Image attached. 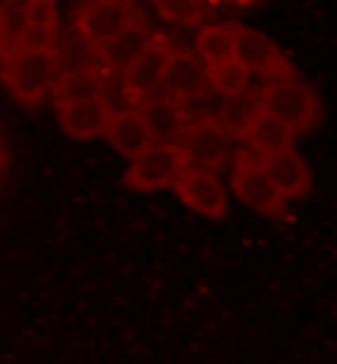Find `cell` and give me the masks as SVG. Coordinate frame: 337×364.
Wrapping results in <instances>:
<instances>
[{
  "label": "cell",
  "mask_w": 337,
  "mask_h": 364,
  "mask_svg": "<svg viewBox=\"0 0 337 364\" xmlns=\"http://www.w3.org/2000/svg\"><path fill=\"white\" fill-rule=\"evenodd\" d=\"M195 55L204 65H216L236 58V33L233 24H207L195 36Z\"/></svg>",
  "instance_id": "18"
},
{
  "label": "cell",
  "mask_w": 337,
  "mask_h": 364,
  "mask_svg": "<svg viewBox=\"0 0 337 364\" xmlns=\"http://www.w3.org/2000/svg\"><path fill=\"white\" fill-rule=\"evenodd\" d=\"M3 81L24 105L38 102L48 91H53L55 79L60 77V55L55 48L33 50V48L12 46L0 58Z\"/></svg>",
  "instance_id": "1"
},
{
  "label": "cell",
  "mask_w": 337,
  "mask_h": 364,
  "mask_svg": "<svg viewBox=\"0 0 337 364\" xmlns=\"http://www.w3.org/2000/svg\"><path fill=\"white\" fill-rule=\"evenodd\" d=\"M55 43H57V26H43V24H29V22H26L22 36L17 41V46L33 48V50L55 48Z\"/></svg>",
  "instance_id": "22"
},
{
  "label": "cell",
  "mask_w": 337,
  "mask_h": 364,
  "mask_svg": "<svg viewBox=\"0 0 337 364\" xmlns=\"http://www.w3.org/2000/svg\"><path fill=\"white\" fill-rule=\"evenodd\" d=\"M138 112L143 114V119H145L153 141L178 143L181 134L185 132V127L190 124V117L185 112L183 102L169 98V95L140 100Z\"/></svg>",
  "instance_id": "13"
},
{
  "label": "cell",
  "mask_w": 337,
  "mask_h": 364,
  "mask_svg": "<svg viewBox=\"0 0 337 364\" xmlns=\"http://www.w3.org/2000/svg\"><path fill=\"white\" fill-rule=\"evenodd\" d=\"M171 188L188 208L209 219H223L228 212V196H226L221 181L216 178L214 169L185 164L176 181L171 183Z\"/></svg>",
  "instance_id": "7"
},
{
  "label": "cell",
  "mask_w": 337,
  "mask_h": 364,
  "mask_svg": "<svg viewBox=\"0 0 337 364\" xmlns=\"http://www.w3.org/2000/svg\"><path fill=\"white\" fill-rule=\"evenodd\" d=\"M188 164L185 153L178 143L153 141L150 146L131 157V164L123 171V183L133 191H160L169 188Z\"/></svg>",
  "instance_id": "4"
},
{
  "label": "cell",
  "mask_w": 337,
  "mask_h": 364,
  "mask_svg": "<svg viewBox=\"0 0 337 364\" xmlns=\"http://www.w3.org/2000/svg\"><path fill=\"white\" fill-rule=\"evenodd\" d=\"M131 26H136L131 0H86L77 15V31L93 46L109 43Z\"/></svg>",
  "instance_id": "6"
},
{
  "label": "cell",
  "mask_w": 337,
  "mask_h": 364,
  "mask_svg": "<svg viewBox=\"0 0 337 364\" xmlns=\"http://www.w3.org/2000/svg\"><path fill=\"white\" fill-rule=\"evenodd\" d=\"M150 36L143 29H138V24L131 26L123 33H119L116 38H112L109 43L105 46H98L100 48V55L105 58L107 65H114V67H126V63L133 58L136 53L145 46V41Z\"/></svg>",
  "instance_id": "20"
},
{
  "label": "cell",
  "mask_w": 337,
  "mask_h": 364,
  "mask_svg": "<svg viewBox=\"0 0 337 364\" xmlns=\"http://www.w3.org/2000/svg\"><path fill=\"white\" fill-rule=\"evenodd\" d=\"M22 8L29 24L57 26V0H26Z\"/></svg>",
  "instance_id": "23"
},
{
  "label": "cell",
  "mask_w": 337,
  "mask_h": 364,
  "mask_svg": "<svg viewBox=\"0 0 337 364\" xmlns=\"http://www.w3.org/2000/svg\"><path fill=\"white\" fill-rule=\"evenodd\" d=\"M207 84L221 95H233L250 86V72L238 58H228L223 63L207 65Z\"/></svg>",
  "instance_id": "19"
},
{
  "label": "cell",
  "mask_w": 337,
  "mask_h": 364,
  "mask_svg": "<svg viewBox=\"0 0 337 364\" xmlns=\"http://www.w3.org/2000/svg\"><path fill=\"white\" fill-rule=\"evenodd\" d=\"M164 93L178 102L199 98L207 91V65L190 50H171L164 65L162 84Z\"/></svg>",
  "instance_id": "10"
},
{
  "label": "cell",
  "mask_w": 337,
  "mask_h": 364,
  "mask_svg": "<svg viewBox=\"0 0 337 364\" xmlns=\"http://www.w3.org/2000/svg\"><path fill=\"white\" fill-rule=\"evenodd\" d=\"M153 5L169 24L197 26L204 19L202 0H153Z\"/></svg>",
  "instance_id": "21"
},
{
  "label": "cell",
  "mask_w": 337,
  "mask_h": 364,
  "mask_svg": "<svg viewBox=\"0 0 337 364\" xmlns=\"http://www.w3.org/2000/svg\"><path fill=\"white\" fill-rule=\"evenodd\" d=\"M15 3H17V0H0V12H3V10H8L10 5H15Z\"/></svg>",
  "instance_id": "27"
},
{
  "label": "cell",
  "mask_w": 337,
  "mask_h": 364,
  "mask_svg": "<svg viewBox=\"0 0 337 364\" xmlns=\"http://www.w3.org/2000/svg\"><path fill=\"white\" fill-rule=\"evenodd\" d=\"M8 50V41H5V33L0 29V58H3V53Z\"/></svg>",
  "instance_id": "26"
},
{
  "label": "cell",
  "mask_w": 337,
  "mask_h": 364,
  "mask_svg": "<svg viewBox=\"0 0 337 364\" xmlns=\"http://www.w3.org/2000/svg\"><path fill=\"white\" fill-rule=\"evenodd\" d=\"M231 186L233 193L238 196L240 203L247 208L271 219L285 217L287 200L280 196V191L273 186L271 176L266 174L261 157L252 153L250 148L238 150L233 157V171H231Z\"/></svg>",
  "instance_id": "3"
},
{
  "label": "cell",
  "mask_w": 337,
  "mask_h": 364,
  "mask_svg": "<svg viewBox=\"0 0 337 364\" xmlns=\"http://www.w3.org/2000/svg\"><path fill=\"white\" fill-rule=\"evenodd\" d=\"M112 112L114 109L105 100V95L57 105V119L62 132L77 141H91L105 134Z\"/></svg>",
  "instance_id": "11"
},
{
  "label": "cell",
  "mask_w": 337,
  "mask_h": 364,
  "mask_svg": "<svg viewBox=\"0 0 337 364\" xmlns=\"http://www.w3.org/2000/svg\"><path fill=\"white\" fill-rule=\"evenodd\" d=\"M26 26V15H24V8L22 5H10L8 10L0 12V29L5 33V41H8V48L17 46L19 36H22Z\"/></svg>",
  "instance_id": "24"
},
{
  "label": "cell",
  "mask_w": 337,
  "mask_h": 364,
  "mask_svg": "<svg viewBox=\"0 0 337 364\" xmlns=\"http://www.w3.org/2000/svg\"><path fill=\"white\" fill-rule=\"evenodd\" d=\"M243 141L247 143V148L252 153H257L259 157L273 155L278 150L292 148L294 146V134L290 127H285L283 122L276 119L273 114L259 109L257 117L250 122V127L245 129Z\"/></svg>",
  "instance_id": "15"
},
{
  "label": "cell",
  "mask_w": 337,
  "mask_h": 364,
  "mask_svg": "<svg viewBox=\"0 0 337 364\" xmlns=\"http://www.w3.org/2000/svg\"><path fill=\"white\" fill-rule=\"evenodd\" d=\"M233 33H236V58L250 74H257L268 81L297 77L290 58L266 33L243 24H233Z\"/></svg>",
  "instance_id": "5"
},
{
  "label": "cell",
  "mask_w": 337,
  "mask_h": 364,
  "mask_svg": "<svg viewBox=\"0 0 337 364\" xmlns=\"http://www.w3.org/2000/svg\"><path fill=\"white\" fill-rule=\"evenodd\" d=\"M102 136L112 143L114 150H119L128 160L143 153V150L153 143V136H150L148 124H145V119H143V114L138 112V107L119 109V112L114 109Z\"/></svg>",
  "instance_id": "14"
},
{
  "label": "cell",
  "mask_w": 337,
  "mask_h": 364,
  "mask_svg": "<svg viewBox=\"0 0 337 364\" xmlns=\"http://www.w3.org/2000/svg\"><path fill=\"white\" fill-rule=\"evenodd\" d=\"M259 95L261 109L280 119L285 127H290L294 136L309 132L321 122L323 105L319 93L297 77L271 79L259 91Z\"/></svg>",
  "instance_id": "2"
},
{
  "label": "cell",
  "mask_w": 337,
  "mask_h": 364,
  "mask_svg": "<svg viewBox=\"0 0 337 364\" xmlns=\"http://www.w3.org/2000/svg\"><path fill=\"white\" fill-rule=\"evenodd\" d=\"M102 91H105V79L95 67H77V70L62 72L53 84L57 105L95 98V95H102Z\"/></svg>",
  "instance_id": "16"
},
{
  "label": "cell",
  "mask_w": 337,
  "mask_h": 364,
  "mask_svg": "<svg viewBox=\"0 0 337 364\" xmlns=\"http://www.w3.org/2000/svg\"><path fill=\"white\" fill-rule=\"evenodd\" d=\"M261 164H264L266 174L271 176L273 186L280 191L285 200L304 198L311 188V171H309L304 157L294 150V146L278 150L273 155H264Z\"/></svg>",
  "instance_id": "12"
},
{
  "label": "cell",
  "mask_w": 337,
  "mask_h": 364,
  "mask_svg": "<svg viewBox=\"0 0 337 364\" xmlns=\"http://www.w3.org/2000/svg\"><path fill=\"white\" fill-rule=\"evenodd\" d=\"M214 5H221V8H236V10H247V8H257L264 0H209Z\"/></svg>",
  "instance_id": "25"
},
{
  "label": "cell",
  "mask_w": 337,
  "mask_h": 364,
  "mask_svg": "<svg viewBox=\"0 0 337 364\" xmlns=\"http://www.w3.org/2000/svg\"><path fill=\"white\" fill-rule=\"evenodd\" d=\"M171 53V46L167 38L162 36H150L145 46L140 48L133 58L128 60L123 67V93L131 100H145L150 98L162 84V74L167 58Z\"/></svg>",
  "instance_id": "8"
},
{
  "label": "cell",
  "mask_w": 337,
  "mask_h": 364,
  "mask_svg": "<svg viewBox=\"0 0 337 364\" xmlns=\"http://www.w3.org/2000/svg\"><path fill=\"white\" fill-rule=\"evenodd\" d=\"M261 109V95L259 91H252L250 86L243 88L240 93L223 95L221 109L216 114V122L228 132L233 139H243L245 129L257 117Z\"/></svg>",
  "instance_id": "17"
},
{
  "label": "cell",
  "mask_w": 337,
  "mask_h": 364,
  "mask_svg": "<svg viewBox=\"0 0 337 364\" xmlns=\"http://www.w3.org/2000/svg\"><path fill=\"white\" fill-rule=\"evenodd\" d=\"M178 146L183 148L188 164L219 169L231 157L233 136L211 117V119L190 122L178 139Z\"/></svg>",
  "instance_id": "9"
}]
</instances>
